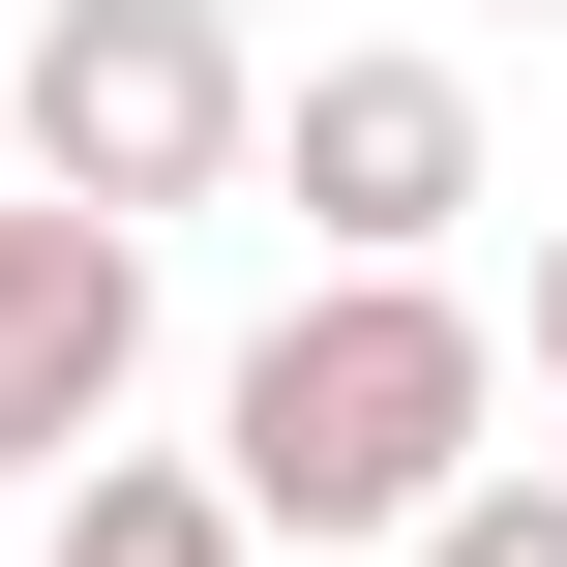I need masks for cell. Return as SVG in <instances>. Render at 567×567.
I'll return each mask as SVG.
<instances>
[{
    "label": "cell",
    "instance_id": "3957f363",
    "mask_svg": "<svg viewBox=\"0 0 567 567\" xmlns=\"http://www.w3.org/2000/svg\"><path fill=\"white\" fill-rule=\"evenodd\" d=\"M269 179H299L329 269H449V239H478V60H419V30H389V60H299V90H269Z\"/></svg>",
    "mask_w": 567,
    "mask_h": 567
},
{
    "label": "cell",
    "instance_id": "ba28073f",
    "mask_svg": "<svg viewBox=\"0 0 567 567\" xmlns=\"http://www.w3.org/2000/svg\"><path fill=\"white\" fill-rule=\"evenodd\" d=\"M478 30H538V0H478Z\"/></svg>",
    "mask_w": 567,
    "mask_h": 567
},
{
    "label": "cell",
    "instance_id": "52a82bcc",
    "mask_svg": "<svg viewBox=\"0 0 567 567\" xmlns=\"http://www.w3.org/2000/svg\"><path fill=\"white\" fill-rule=\"evenodd\" d=\"M538 389H567V239H538Z\"/></svg>",
    "mask_w": 567,
    "mask_h": 567
},
{
    "label": "cell",
    "instance_id": "277c9868",
    "mask_svg": "<svg viewBox=\"0 0 567 567\" xmlns=\"http://www.w3.org/2000/svg\"><path fill=\"white\" fill-rule=\"evenodd\" d=\"M150 389V209H90V179H0V508L90 449Z\"/></svg>",
    "mask_w": 567,
    "mask_h": 567
},
{
    "label": "cell",
    "instance_id": "7a4b0ae2",
    "mask_svg": "<svg viewBox=\"0 0 567 567\" xmlns=\"http://www.w3.org/2000/svg\"><path fill=\"white\" fill-rule=\"evenodd\" d=\"M0 179H90V209H239L269 179V30L239 0H30L0 30Z\"/></svg>",
    "mask_w": 567,
    "mask_h": 567
},
{
    "label": "cell",
    "instance_id": "6da1fadb",
    "mask_svg": "<svg viewBox=\"0 0 567 567\" xmlns=\"http://www.w3.org/2000/svg\"><path fill=\"white\" fill-rule=\"evenodd\" d=\"M478 449H508V329H478L449 269H299V299L239 329V389H209V478H239L269 567H389Z\"/></svg>",
    "mask_w": 567,
    "mask_h": 567
},
{
    "label": "cell",
    "instance_id": "5b68a950",
    "mask_svg": "<svg viewBox=\"0 0 567 567\" xmlns=\"http://www.w3.org/2000/svg\"><path fill=\"white\" fill-rule=\"evenodd\" d=\"M30 508H60L30 567H269V538H239V478H209V449H120V419H90V449H60Z\"/></svg>",
    "mask_w": 567,
    "mask_h": 567
},
{
    "label": "cell",
    "instance_id": "8992f818",
    "mask_svg": "<svg viewBox=\"0 0 567 567\" xmlns=\"http://www.w3.org/2000/svg\"><path fill=\"white\" fill-rule=\"evenodd\" d=\"M389 567H567V478H508V449H478V478H449V508H419Z\"/></svg>",
    "mask_w": 567,
    "mask_h": 567
}]
</instances>
